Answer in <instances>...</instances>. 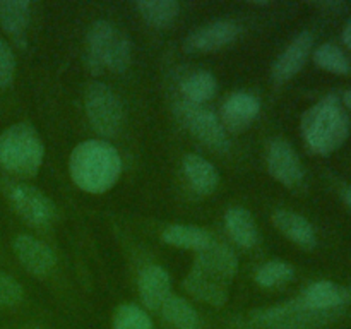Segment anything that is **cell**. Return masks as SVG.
<instances>
[{
    "label": "cell",
    "mask_w": 351,
    "mask_h": 329,
    "mask_svg": "<svg viewBox=\"0 0 351 329\" xmlns=\"http://www.w3.org/2000/svg\"><path fill=\"white\" fill-rule=\"evenodd\" d=\"M237 271L239 259L235 252L225 243L213 240L204 250L197 252L184 287L197 300L211 307H223L228 300V284L235 278Z\"/></svg>",
    "instance_id": "1"
},
{
    "label": "cell",
    "mask_w": 351,
    "mask_h": 329,
    "mask_svg": "<svg viewBox=\"0 0 351 329\" xmlns=\"http://www.w3.org/2000/svg\"><path fill=\"white\" fill-rule=\"evenodd\" d=\"M71 178L88 194L108 192L122 175V158L110 143L89 139L77 144L69 158Z\"/></svg>",
    "instance_id": "2"
},
{
    "label": "cell",
    "mask_w": 351,
    "mask_h": 329,
    "mask_svg": "<svg viewBox=\"0 0 351 329\" xmlns=\"http://www.w3.org/2000/svg\"><path fill=\"white\" fill-rule=\"evenodd\" d=\"M302 136L315 154L328 156L338 151L350 136V115L341 99L328 95L305 110L300 122Z\"/></svg>",
    "instance_id": "3"
},
{
    "label": "cell",
    "mask_w": 351,
    "mask_h": 329,
    "mask_svg": "<svg viewBox=\"0 0 351 329\" xmlns=\"http://www.w3.org/2000/svg\"><path fill=\"white\" fill-rule=\"evenodd\" d=\"M43 158L45 144L31 123H14L0 134V164L7 171L33 177L40 171Z\"/></svg>",
    "instance_id": "4"
},
{
    "label": "cell",
    "mask_w": 351,
    "mask_h": 329,
    "mask_svg": "<svg viewBox=\"0 0 351 329\" xmlns=\"http://www.w3.org/2000/svg\"><path fill=\"white\" fill-rule=\"evenodd\" d=\"M88 65L93 72H101L103 69L117 72H125L132 60V43L129 36L117 29L108 21H96L88 31Z\"/></svg>",
    "instance_id": "5"
},
{
    "label": "cell",
    "mask_w": 351,
    "mask_h": 329,
    "mask_svg": "<svg viewBox=\"0 0 351 329\" xmlns=\"http://www.w3.org/2000/svg\"><path fill=\"white\" fill-rule=\"evenodd\" d=\"M341 314V310H315L300 300L263 308L250 317V324L257 329H311L328 324Z\"/></svg>",
    "instance_id": "6"
},
{
    "label": "cell",
    "mask_w": 351,
    "mask_h": 329,
    "mask_svg": "<svg viewBox=\"0 0 351 329\" xmlns=\"http://www.w3.org/2000/svg\"><path fill=\"white\" fill-rule=\"evenodd\" d=\"M84 108L93 129L103 137H113L123 125V106L119 95L103 82H91L86 89Z\"/></svg>",
    "instance_id": "7"
},
{
    "label": "cell",
    "mask_w": 351,
    "mask_h": 329,
    "mask_svg": "<svg viewBox=\"0 0 351 329\" xmlns=\"http://www.w3.org/2000/svg\"><path fill=\"white\" fill-rule=\"evenodd\" d=\"M178 120L187 127L192 136L197 137L206 146L216 151H226L230 147L228 132L211 110L189 101H178L175 106Z\"/></svg>",
    "instance_id": "8"
},
{
    "label": "cell",
    "mask_w": 351,
    "mask_h": 329,
    "mask_svg": "<svg viewBox=\"0 0 351 329\" xmlns=\"http://www.w3.org/2000/svg\"><path fill=\"white\" fill-rule=\"evenodd\" d=\"M10 204L16 209L17 215L27 223L41 228L48 226L57 218V208L48 195H45L40 188L31 185H16L10 191Z\"/></svg>",
    "instance_id": "9"
},
{
    "label": "cell",
    "mask_w": 351,
    "mask_h": 329,
    "mask_svg": "<svg viewBox=\"0 0 351 329\" xmlns=\"http://www.w3.org/2000/svg\"><path fill=\"white\" fill-rule=\"evenodd\" d=\"M267 170L273 175L274 180L280 182L285 187H298L304 180V167L288 141L274 139L267 147Z\"/></svg>",
    "instance_id": "10"
},
{
    "label": "cell",
    "mask_w": 351,
    "mask_h": 329,
    "mask_svg": "<svg viewBox=\"0 0 351 329\" xmlns=\"http://www.w3.org/2000/svg\"><path fill=\"white\" fill-rule=\"evenodd\" d=\"M239 34L240 27L233 21H216L192 31L185 40V48L192 53H209L228 47Z\"/></svg>",
    "instance_id": "11"
},
{
    "label": "cell",
    "mask_w": 351,
    "mask_h": 329,
    "mask_svg": "<svg viewBox=\"0 0 351 329\" xmlns=\"http://www.w3.org/2000/svg\"><path fill=\"white\" fill-rule=\"evenodd\" d=\"M312 48H314V36H312V33L302 31L298 36H295L293 41L281 51V55L274 62L273 71H271L274 81L281 84V82L293 79L304 69V65L307 64L308 57L312 55Z\"/></svg>",
    "instance_id": "12"
},
{
    "label": "cell",
    "mask_w": 351,
    "mask_h": 329,
    "mask_svg": "<svg viewBox=\"0 0 351 329\" xmlns=\"http://www.w3.org/2000/svg\"><path fill=\"white\" fill-rule=\"evenodd\" d=\"M261 113V101L250 93H233L225 99L221 106L223 127L226 132L239 134L249 129Z\"/></svg>",
    "instance_id": "13"
},
{
    "label": "cell",
    "mask_w": 351,
    "mask_h": 329,
    "mask_svg": "<svg viewBox=\"0 0 351 329\" xmlns=\"http://www.w3.org/2000/svg\"><path fill=\"white\" fill-rule=\"evenodd\" d=\"M14 252L19 263L34 276H45L57 266L53 250L31 235H17L14 240Z\"/></svg>",
    "instance_id": "14"
},
{
    "label": "cell",
    "mask_w": 351,
    "mask_h": 329,
    "mask_svg": "<svg viewBox=\"0 0 351 329\" xmlns=\"http://www.w3.org/2000/svg\"><path fill=\"white\" fill-rule=\"evenodd\" d=\"M298 300L315 310H341L343 305L351 304V288L332 281H315L302 291Z\"/></svg>",
    "instance_id": "15"
},
{
    "label": "cell",
    "mask_w": 351,
    "mask_h": 329,
    "mask_svg": "<svg viewBox=\"0 0 351 329\" xmlns=\"http://www.w3.org/2000/svg\"><path fill=\"white\" fill-rule=\"evenodd\" d=\"M139 295L149 310H161L165 302L171 297V278L165 267L147 266L139 276Z\"/></svg>",
    "instance_id": "16"
},
{
    "label": "cell",
    "mask_w": 351,
    "mask_h": 329,
    "mask_svg": "<svg viewBox=\"0 0 351 329\" xmlns=\"http://www.w3.org/2000/svg\"><path fill=\"white\" fill-rule=\"evenodd\" d=\"M273 223L287 239L297 243L298 247L305 250H312L317 245V235H315L314 226L311 225L307 218L288 209H278L273 215Z\"/></svg>",
    "instance_id": "17"
},
{
    "label": "cell",
    "mask_w": 351,
    "mask_h": 329,
    "mask_svg": "<svg viewBox=\"0 0 351 329\" xmlns=\"http://www.w3.org/2000/svg\"><path fill=\"white\" fill-rule=\"evenodd\" d=\"M182 167H184V173L189 184L192 185L195 192L208 195L218 188L219 173L215 164L206 158L199 156V154H185Z\"/></svg>",
    "instance_id": "18"
},
{
    "label": "cell",
    "mask_w": 351,
    "mask_h": 329,
    "mask_svg": "<svg viewBox=\"0 0 351 329\" xmlns=\"http://www.w3.org/2000/svg\"><path fill=\"white\" fill-rule=\"evenodd\" d=\"M31 19V2L27 0H0V26L16 40L26 45V29Z\"/></svg>",
    "instance_id": "19"
},
{
    "label": "cell",
    "mask_w": 351,
    "mask_h": 329,
    "mask_svg": "<svg viewBox=\"0 0 351 329\" xmlns=\"http://www.w3.org/2000/svg\"><path fill=\"white\" fill-rule=\"evenodd\" d=\"M225 226L233 242L243 249H252L259 242V230H257L254 216L245 208H230L225 212Z\"/></svg>",
    "instance_id": "20"
},
{
    "label": "cell",
    "mask_w": 351,
    "mask_h": 329,
    "mask_svg": "<svg viewBox=\"0 0 351 329\" xmlns=\"http://www.w3.org/2000/svg\"><path fill=\"white\" fill-rule=\"evenodd\" d=\"M163 242L168 245L178 247V249H187L201 252L209 243L213 242V236L208 230L194 225H170L161 233Z\"/></svg>",
    "instance_id": "21"
},
{
    "label": "cell",
    "mask_w": 351,
    "mask_h": 329,
    "mask_svg": "<svg viewBox=\"0 0 351 329\" xmlns=\"http://www.w3.org/2000/svg\"><path fill=\"white\" fill-rule=\"evenodd\" d=\"M161 315L173 329H201L197 310L185 298L171 295L161 307Z\"/></svg>",
    "instance_id": "22"
},
{
    "label": "cell",
    "mask_w": 351,
    "mask_h": 329,
    "mask_svg": "<svg viewBox=\"0 0 351 329\" xmlns=\"http://www.w3.org/2000/svg\"><path fill=\"white\" fill-rule=\"evenodd\" d=\"M182 95L185 96V101L202 105L204 101L211 99L218 91V81L215 75L208 71H197L189 74L182 81Z\"/></svg>",
    "instance_id": "23"
},
{
    "label": "cell",
    "mask_w": 351,
    "mask_h": 329,
    "mask_svg": "<svg viewBox=\"0 0 351 329\" xmlns=\"http://www.w3.org/2000/svg\"><path fill=\"white\" fill-rule=\"evenodd\" d=\"M136 7L144 23L153 27L170 26L180 12V5L175 0H139Z\"/></svg>",
    "instance_id": "24"
},
{
    "label": "cell",
    "mask_w": 351,
    "mask_h": 329,
    "mask_svg": "<svg viewBox=\"0 0 351 329\" xmlns=\"http://www.w3.org/2000/svg\"><path fill=\"white\" fill-rule=\"evenodd\" d=\"M315 65L321 67L322 71L331 72L336 75H346L351 71V64L345 51L332 43H322L312 53Z\"/></svg>",
    "instance_id": "25"
},
{
    "label": "cell",
    "mask_w": 351,
    "mask_h": 329,
    "mask_svg": "<svg viewBox=\"0 0 351 329\" xmlns=\"http://www.w3.org/2000/svg\"><path fill=\"white\" fill-rule=\"evenodd\" d=\"M295 278V267L285 260H267L256 271V281L264 288L287 284Z\"/></svg>",
    "instance_id": "26"
},
{
    "label": "cell",
    "mask_w": 351,
    "mask_h": 329,
    "mask_svg": "<svg viewBox=\"0 0 351 329\" xmlns=\"http://www.w3.org/2000/svg\"><path fill=\"white\" fill-rule=\"evenodd\" d=\"M113 329H154V324L139 305L123 304L113 314Z\"/></svg>",
    "instance_id": "27"
},
{
    "label": "cell",
    "mask_w": 351,
    "mask_h": 329,
    "mask_svg": "<svg viewBox=\"0 0 351 329\" xmlns=\"http://www.w3.org/2000/svg\"><path fill=\"white\" fill-rule=\"evenodd\" d=\"M14 75H16V57L9 43L0 38V88L12 84Z\"/></svg>",
    "instance_id": "28"
},
{
    "label": "cell",
    "mask_w": 351,
    "mask_h": 329,
    "mask_svg": "<svg viewBox=\"0 0 351 329\" xmlns=\"http://www.w3.org/2000/svg\"><path fill=\"white\" fill-rule=\"evenodd\" d=\"M23 300V287L9 274L0 273V307H12Z\"/></svg>",
    "instance_id": "29"
},
{
    "label": "cell",
    "mask_w": 351,
    "mask_h": 329,
    "mask_svg": "<svg viewBox=\"0 0 351 329\" xmlns=\"http://www.w3.org/2000/svg\"><path fill=\"white\" fill-rule=\"evenodd\" d=\"M343 41H345L346 47L351 50V17L348 19V23L345 24V29H343Z\"/></svg>",
    "instance_id": "30"
},
{
    "label": "cell",
    "mask_w": 351,
    "mask_h": 329,
    "mask_svg": "<svg viewBox=\"0 0 351 329\" xmlns=\"http://www.w3.org/2000/svg\"><path fill=\"white\" fill-rule=\"evenodd\" d=\"M341 199L343 202H345V206L348 208V211L351 212V185H348V187H345L341 191Z\"/></svg>",
    "instance_id": "31"
},
{
    "label": "cell",
    "mask_w": 351,
    "mask_h": 329,
    "mask_svg": "<svg viewBox=\"0 0 351 329\" xmlns=\"http://www.w3.org/2000/svg\"><path fill=\"white\" fill-rule=\"evenodd\" d=\"M341 101H343V105H345V108H348L351 112V89H350V91H345Z\"/></svg>",
    "instance_id": "32"
}]
</instances>
